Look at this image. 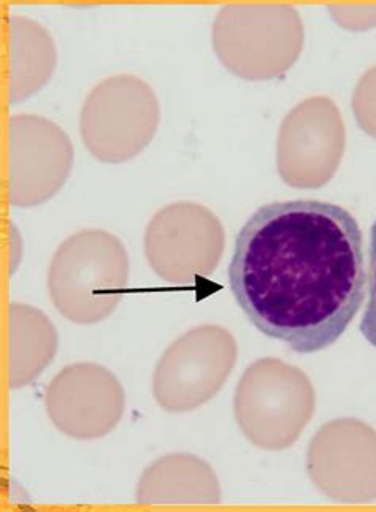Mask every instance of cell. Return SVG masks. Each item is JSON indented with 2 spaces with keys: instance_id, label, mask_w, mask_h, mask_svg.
<instances>
[{
  "instance_id": "6da1fadb",
  "label": "cell",
  "mask_w": 376,
  "mask_h": 512,
  "mask_svg": "<svg viewBox=\"0 0 376 512\" xmlns=\"http://www.w3.org/2000/svg\"><path fill=\"white\" fill-rule=\"evenodd\" d=\"M229 284L265 337L300 354L323 351L342 337L364 303L361 227L334 203L264 205L238 232Z\"/></svg>"
},
{
  "instance_id": "7a4b0ae2",
  "label": "cell",
  "mask_w": 376,
  "mask_h": 512,
  "mask_svg": "<svg viewBox=\"0 0 376 512\" xmlns=\"http://www.w3.org/2000/svg\"><path fill=\"white\" fill-rule=\"evenodd\" d=\"M313 413L315 390L307 376L281 362L254 363L235 392L238 424L262 449L289 448Z\"/></svg>"
},
{
  "instance_id": "3957f363",
  "label": "cell",
  "mask_w": 376,
  "mask_h": 512,
  "mask_svg": "<svg viewBox=\"0 0 376 512\" xmlns=\"http://www.w3.org/2000/svg\"><path fill=\"white\" fill-rule=\"evenodd\" d=\"M338 443L342 448L335 446L329 436L321 430L316 440L326 444V449L311 441L308 457L326 460H308V471L316 484L327 478L340 468V474L334 486L327 487V495L334 500L348 501V503H362V501L376 498V433L369 425L359 421L332 422Z\"/></svg>"
},
{
  "instance_id": "277c9868",
  "label": "cell",
  "mask_w": 376,
  "mask_h": 512,
  "mask_svg": "<svg viewBox=\"0 0 376 512\" xmlns=\"http://www.w3.org/2000/svg\"><path fill=\"white\" fill-rule=\"evenodd\" d=\"M369 300L365 305L364 316H362L361 329L365 340L376 348V221L370 230V248H369Z\"/></svg>"
}]
</instances>
